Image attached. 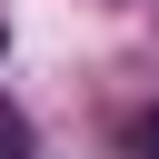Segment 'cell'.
Here are the masks:
<instances>
[{
    "label": "cell",
    "mask_w": 159,
    "mask_h": 159,
    "mask_svg": "<svg viewBox=\"0 0 159 159\" xmlns=\"http://www.w3.org/2000/svg\"><path fill=\"white\" fill-rule=\"evenodd\" d=\"M0 159H40V139H30V119L0 99Z\"/></svg>",
    "instance_id": "cell-2"
},
{
    "label": "cell",
    "mask_w": 159,
    "mask_h": 159,
    "mask_svg": "<svg viewBox=\"0 0 159 159\" xmlns=\"http://www.w3.org/2000/svg\"><path fill=\"white\" fill-rule=\"evenodd\" d=\"M119 159H159V99L119 119Z\"/></svg>",
    "instance_id": "cell-1"
},
{
    "label": "cell",
    "mask_w": 159,
    "mask_h": 159,
    "mask_svg": "<svg viewBox=\"0 0 159 159\" xmlns=\"http://www.w3.org/2000/svg\"><path fill=\"white\" fill-rule=\"evenodd\" d=\"M0 50H10V30H0Z\"/></svg>",
    "instance_id": "cell-3"
}]
</instances>
